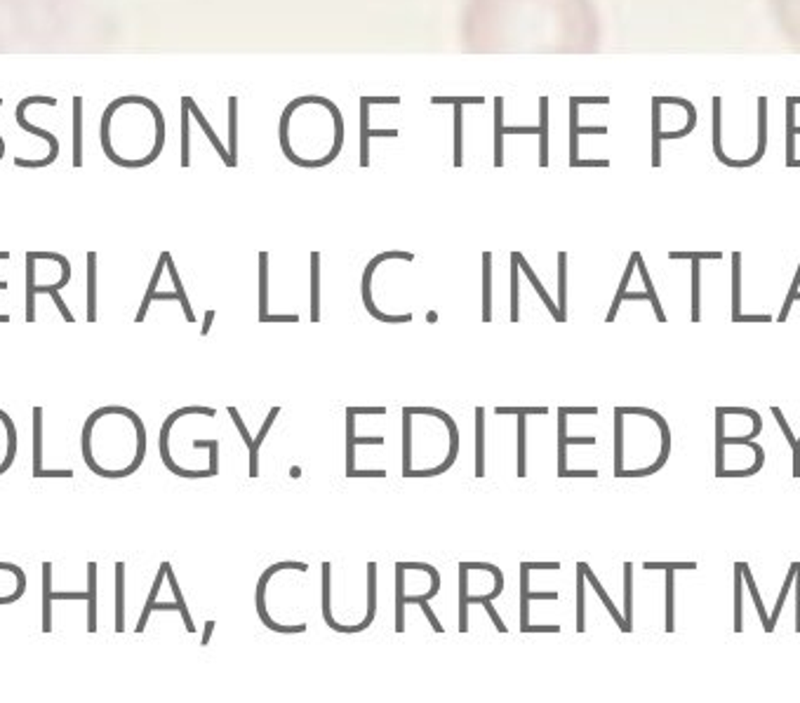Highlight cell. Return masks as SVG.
I'll use <instances>...</instances> for the list:
<instances>
[{
    "label": "cell",
    "instance_id": "6da1fadb",
    "mask_svg": "<svg viewBox=\"0 0 800 703\" xmlns=\"http://www.w3.org/2000/svg\"><path fill=\"white\" fill-rule=\"evenodd\" d=\"M108 431H111V449L101 456V461L97 463V468L92 473H97L99 478H108V480L128 478L134 471H139V466L144 463V456H146L144 421H141L137 412H132L128 407H121V405L99 407L97 412H92L87 416V421L83 426L81 449L99 445L101 438H108Z\"/></svg>",
    "mask_w": 800,
    "mask_h": 703
},
{
    "label": "cell",
    "instance_id": "7a4b0ae2",
    "mask_svg": "<svg viewBox=\"0 0 800 703\" xmlns=\"http://www.w3.org/2000/svg\"><path fill=\"white\" fill-rule=\"evenodd\" d=\"M188 414H203V416H215L217 412L212 407H203V405H191V407H181L177 412H172L168 419H165L163 429H161V456H163V463L165 468L172 471L177 478H186V480H201V478H215L212 476V471H186V468H179L177 463H174L172 454H170V433L174 429V424L179 421V419H184Z\"/></svg>",
    "mask_w": 800,
    "mask_h": 703
},
{
    "label": "cell",
    "instance_id": "3957f363",
    "mask_svg": "<svg viewBox=\"0 0 800 703\" xmlns=\"http://www.w3.org/2000/svg\"><path fill=\"white\" fill-rule=\"evenodd\" d=\"M574 445H584V447H593L596 445V438L593 436H582V438H572L567 433V414L565 409H558V478L565 476L567 471V449Z\"/></svg>",
    "mask_w": 800,
    "mask_h": 703
},
{
    "label": "cell",
    "instance_id": "277c9868",
    "mask_svg": "<svg viewBox=\"0 0 800 703\" xmlns=\"http://www.w3.org/2000/svg\"><path fill=\"white\" fill-rule=\"evenodd\" d=\"M723 255L720 252H671L669 259H690L692 262V320L697 322L702 318L699 315V282H702V273H699V262L702 259H720Z\"/></svg>",
    "mask_w": 800,
    "mask_h": 703
},
{
    "label": "cell",
    "instance_id": "5b68a950",
    "mask_svg": "<svg viewBox=\"0 0 800 703\" xmlns=\"http://www.w3.org/2000/svg\"><path fill=\"white\" fill-rule=\"evenodd\" d=\"M384 436H372V438H355V414L346 409V473L355 471V456H353V447L355 445H375V447H384Z\"/></svg>",
    "mask_w": 800,
    "mask_h": 703
},
{
    "label": "cell",
    "instance_id": "8992f818",
    "mask_svg": "<svg viewBox=\"0 0 800 703\" xmlns=\"http://www.w3.org/2000/svg\"><path fill=\"white\" fill-rule=\"evenodd\" d=\"M577 565H579V567H582V570H584V576H586V581H589V583H591V588H593V590H596V595L600 597V602H603V605H605V610H607V614H609V616H612V619L617 621V628H619V630H622V633H631V628L627 626V621H624V614H622V612H619V610H617V607H614V602H612V597H609V595H607V590L603 588V583H600V581H598V576H596V574H593V570H591V567H589V565H586V563H577Z\"/></svg>",
    "mask_w": 800,
    "mask_h": 703
},
{
    "label": "cell",
    "instance_id": "52a82bcc",
    "mask_svg": "<svg viewBox=\"0 0 800 703\" xmlns=\"http://www.w3.org/2000/svg\"><path fill=\"white\" fill-rule=\"evenodd\" d=\"M278 414H280V407H271V412H268V416L264 419V424H261L257 438H252V447L248 449V452H250V478H257L259 476V447L264 445L268 431H271V426H273L275 419H278Z\"/></svg>",
    "mask_w": 800,
    "mask_h": 703
},
{
    "label": "cell",
    "instance_id": "ba28073f",
    "mask_svg": "<svg viewBox=\"0 0 800 703\" xmlns=\"http://www.w3.org/2000/svg\"><path fill=\"white\" fill-rule=\"evenodd\" d=\"M739 567H741L744 583H746V588H749V595H751V600H754L756 612L760 616V623H763V630H765V633H774L772 626H770V614H767L765 605H763V597H760V593H758V586H756V581H754V574H751L749 563H739Z\"/></svg>",
    "mask_w": 800,
    "mask_h": 703
},
{
    "label": "cell",
    "instance_id": "9c48e42d",
    "mask_svg": "<svg viewBox=\"0 0 800 703\" xmlns=\"http://www.w3.org/2000/svg\"><path fill=\"white\" fill-rule=\"evenodd\" d=\"M87 633H97V563L87 565Z\"/></svg>",
    "mask_w": 800,
    "mask_h": 703
},
{
    "label": "cell",
    "instance_id": "30bf717a",
    "mask_svg": "<svg viewBox=\"0 0 800 703\" xmlns=\"http://www.w3.org/2000/svg\"><path fill=\"white\" fill-rule=\"evenodd\" d=\"M407 595L405 590V567L402 563H395V633H405V610H402V597Z\"/></svg>",
    "mask_w": 800,
    "mask_h": 703
},
{
    "label": "cell",
    "instance_id": "8fae6325",
    "mask_svg": "<svg viewBox=\"0 0 800 703\" xmlns=\"http://www.w3.org/2000/svg\"><path fill=\"white\" fill-rule=\"evenodd\" d=\"M87 320H97V255H87Z\"/></svg>",
    "mask_w": 800,
    "mask_h": 703
},
{
    "label": "cell",
    "instance_id": "7c38bea8",
    "mask_svg": "<svg viewBox=\"0 0 800 703\" xmlns=\"http://www.w3.org/2000/svg\"><path fill=\"white\" fill-rule=\"evenodd\" d=\"M482 320H492V255H482Z\"/></svg>",
    "mask_w": 800,
    "mask_h": 703
},
{
    "label": "cell",
    "instance_id": "4fadbf2b",
    "mask_svg": "<svg viewBox=\"0 0 800 703\" xmlns=\"http://www.w3.org/2000/svg\"><path fill=\"white\" fill-rule=\"evenodd\" d=\"M116 633H125V563H116Z\"/></svg>",
    "mask_w": 800,
    "mask_h": 703
},
{
    "label": "cell",
    "instance_id": "5bb4252c",
    "mask_svg": "<svg viewBox=\"0 0 800 703\" xmlns=\"http://www.w3.org/2000/svg\"><path fill=\"white\" fill-rule=\"evenodd\" d=\"M43 633H52V563H43Z\"/></svg>",
    "mask_w": 800,
    "mask_h": 703
},
{
    "label": "cell",
    "instance_id": "9a60e30c",
    "mask_svg": "<svg viewBox=\"0 0 800 703\" xmlns=\"http://www.w3.org/2000/svg\"><path fill=\"white\" fill-rule=\"evenodd\" d=\"M485 476V407H476V478Z\"/></svg>",
    "mask_w": 800,
    "mask_h": 703
},
{
    "label": "cell",
    "instance_id": "2e32d148",
    "mask_svg": "<svg viewBox=\"0 0 800 703\" xmlns=\"http://www.w3.org/2000/svg\"><path fill=\"white\" fill-rule=\"evenodd\" d=\"M311 320H320V255H311Z\"/></svg>",
    "mask_w": 800,
    "mask_h": 703
},
{
    "label": "cell",
    "instance_id": "e0dca14e",
    "mask_svg": "<svg viewBox=\"0 0 800 703\" xmlns=\"http://www.w3.org/2000/svg\"><path fill=\"white\" fill-rule=\"evenodd\" d=\"M43 471V407H34V478Z\"/></svg>",
    "mask_w": 800,
    "mask_h": 703
},
{
    "label": "cell",
    "instance_id": "ac0fdd59",
    "mask_svg": "<svg viewBox=\"0 0 800 703\" xmlns=\"http://www.w3.org/2000/svg\"><path fill=\"white\" fill-rule=\"evenodd\" d=\"M268 318V257L266 252L259 255V320Z\"/></svg>",
    "mask_w": 800,
    "mask_h": 703
},
{
    "label": "cell",
    "instance_id": "d6986e66",
    "mask_svg": "<svg viewBox=\"0 0 800 703\" xmlns=\"http://www.w3.org/2000/svg\"><path fill=\"white\" fill-rule=\"evenodd\" d=\"M516 255H518V252H516ZM518 264H520V268H522V273L527 275L530 285H532V287L537 289V294L542 297V302H544L546 306H549V311H551V315H553V320H558V322H560V311H558V306L553 304V299L549 297V292L544 289V285H542V282H540V278H537L532 268L527 266V262H525V259H522V255H518Z\"/></svg>",
    "mask_w": 800,
    "mask_h": 703
},
{
    "label": "cell",
    "instance_id": "ffe728a7",
    "mask_svg": "<svg viewBox=\"0 0 800 703\" xmlns=\"http://www.w3.org/2000/svg\"><path fill=\"white\" fill-rule=\"evenodd\" d=\"M34 264H36V252L26 255V320H36V278H34Z\"/></svg>",
    "mask_w": 800,
    "mask_h": 703
},
{
    "label": "cell",
    "instance_id": "44dd1931",
    "mask_svg": "<svg viewBox=\"0 0 800 703\" xmlns=\"http://www.w3.org/2000/svg\"><path fill=\"white\" fill-rule=\"evenodd\" d=\"M558 311L560 322L567 320V255H558Z\"/></svg>",
    "mask_w": 800,
    "mask_h": 703
},
{
    "label": "cell",
    "instance_id": "7402d4cb",
    "mask_svg": "<svg viewBox=\"0 0 800 703\" xmlns=\"http://www.w3.org/2000/svg\"><path fill=\"white\" fill-rule=\"evenodd\" d=\"M734 633L744 630V576L739 563L734 565Z\"/></svg>",
    "mask_w": 800,
    "mask_h": 703
},
{
    "label": "cell",
    "instance_id": "603a6c76",
    "mask_svg": "<svg viewBox=\"0 0 800 703\" xmlns=\"http://www.w3.org/2000/svg\"><path fill=\"white\" fill-rule=\"evenodd\" d=\"M168 583H170V588H172V595H174V602L179 605V614H181V619H184V626H186V633H196V626H193V619H191V614H188V607H186V600H184V595H181V588H179V583H177V579H174V572H172V565L168 563Z\"/></svg>",
    "mask_w": 800,
    "mask_h": 703
},
{
    "label": "cell",
    "instance_id": "cb8c5ba5",
    "mask_svg": "<svg viewBox=\"0 0 800 703\" xmlns=\"http://www.w3.org/2000/svg\"><path fill=\"white\" fill-rule=\"evenodd\" d=\"M798 565H800V563H794V565L789 567V572H786V581H784V586H781V590H779L777 602H774V610H772V614H770V626H772V630H777V621H779V616H781L784 602H786V597H789V593H791V586H794V581H796V570H798Z\"/></svg>",
    "mask_w": 800,
    "mask_h": 703
},
{
    "label": "cell",
    "instance_id": "d4e9b609",
    "mask_svg": "<svg viewBox=\"0 0 800 703\" xmlns=\"http://www.w3.org/2000/svg\"><path fill=\"white\" fill-rule=\"evenodd\" d=\"M518 478L527 476V416L518 414Z\"/></svg>",
    "mask_w": 800,
    "mask_h": 703
},
{
    "label": "cell",
    "instance_id": "484cf974",
    "mask_svg": "<svg viewBox=\"0 0 800 703\" xmlns=\"http://www.w3.org/2000/svg\"><path fill=\"white\" fill-rule=\"evenodd\" d=\"M636 266H638V271H640V278H643V282H645V292H647V297H649V304H652V308H654L657 320H659V322H667V315H664V311H662V304H659V299H657V292H654V285H652V278H649V273H647V268H645V264H643V257H640V252H636Z\"/></svg>",
    "mask_w": 800,
    "mask_h": 703
},
{
    "label": "cell",
    "instance_id": "4316f807",
    "mask_svg": "<svg viewBox=\"0 0 800 703\" xmlns=\"http://www.w3.org/2000/svg\"><path fill=\"white\" fill-rule=\"evenodd\" d=\"M586 630V576L577 565V633Z\"/></svg>",
    "mask_w": 800,
    "mask_h": 703
},
{
    "label": "cell",
    "instance_id": "83f0119b",
    "mask_svg": "<svg viewBox=\"0 0 800 703\" xmlns=\"http://www.w3.org/2000/svg\"><path fill=\"white\" fill-rule=\"evenodd\" d=\"M624 621L633 630V565L624 563Z\"/></svg>",
    "mask_w": 800,
    "mask_h": 703
},
{
    "label": "cell",
    "instance_id": "f1b7e54d",
    "mask_svg": "<svg viewBox=\"0 0 800 703\" xmlns=\"http://www.w3.org/2000/svg\"><path fill=\"white\" fill-rule=\"evenodd\" d=\"M741 255H732V320L739 318L741 311Z\"/></svg>",
    "mask_w": 800,
    "mask_h": 703
},
{
    "label": "cell",
    "instance_id": "f546056e",
    "mask_svg": "<svg viewBox=\"0 0 800 703\" xmlns=\"http://www.w3.org/2000/svg\"><path fill=\"white\" fill-rule=\"evenodd\" d=\"M676 572H667V626L664 630L673 633L676 630Z\"/></svg>",
    "mask_w": 800,
    "mask_h": 703
},
{
    "label": "cell",
    "instance_id": "4dcf8cb0",
    "mask_svg": "<svg viewBox=\"0 0 800 703\" xmlns=\"http://www.w3.org/2000/svg\"><path fill=\"white\" fill-rule=\"evenodd\" d=\"M165 266L170 268V278H172V282H174V292H177V297H179V304H181V308H184V315H186V320H188V322H193V320H196V315H193V311H191V304H188V299H186V294H184V287H181L179 273H177V268H174V264H172V257H170V252H165Z\"/></svg>",
    "mask_w": 800,
    "mask_h": 703
},
{
    "label": "cell",
    "instance_id": "1f68e13d",
    "mask_svg": "<svg viewBox=\"0 0 800 703\" xmlns=\"http://www.w3.org/2000/svg\"><path fill=\"white\" fill-rule=\"evenodd\" d=\"M633 268H636V252L631 255V262L627 266V273H624V278L619 282V289H617V297H614V302H612V308H609V313H607V318H605L607 322H612L617 318V311H619V306L624 302V294H627V287H629V280H631V275H633Z\"/></svg>",
    "mask_w": 800,
    "mask_h": 703
},
{
    "label": "cell",
    "instance_id": "d6a6232c",
    "mask_svg": "<svg viewBox=\"0 0 800 703\" xmlns=\"http://www.w3.org/2000/svg\"><path fill=\"white\" fill-rule=\"evenodd\" d=\"M163 266H165V252L161 255V262H158V266H156V273H153V278H151V282H148V289H146V297H144V302H141V308H139V313H137V322H141L146 318V311H148V306H151V302H153V294H156V287H158V280H161V273H163Z\"/></svg>",
    "mask_w": 800,
    "mask_h": 703
},
{
    "label": "cell",
    "instance_id": "836d02e7",
    "mask_svg": "<svg viewBox=\"0 0 800 703\" xmlns=\"http://www.w3.org/2000/svg\"><path fill=\"white\" fill-rule=\"evenodd\" d=\"M518 257L516 252L511 255V320L518 322L520 320V311H518Z\"/></svg>",
    "mask_w": 800,
    "mask_h": 703
},
{
    "label": "cell",
    "instance_id": "e575fe53",
    "mask_svg": "<svg viewBox=\"0 0 800 703\" xmlns=\"http://www.w3.org/2000/svg\"><path fill=\"white\" fill-rule=\"evenodd\" d=\"M645 572H694L697 563H643Z\"/></svg>",
    "mask_w": 800,
    "mask_h": 703
},
{
    "label": "cell",
    "instance_id": "d590c367",
    "mask_svg": "<svg viewBox=\"0 0 800 703\" xmlns=\"http://www.w3.org/2000/svg\"><path fill=\"white\" fill-rule=\"evenodd\" d=\"M210 449V471L212 476L219 473V440H193V449Z\"/></svg>",
    "mask_w": 800,
    "mask_h": 703
},
{
    "label": "cell",
    "instance_id": "8d00e7d4",
    "mask_svg": "<svg viewBox=\"0 0 800 703\" xmlns=\"http://www.w3.org/2000/svg\"><path fill=\"white\" fill-rule=\"evenodd\" d=\"M800 292V264H798V271H796V278H794V282H791V289H789V294H786V299H784V306H781V313H779V322H784L789 318V313H791V306H794V302H796V294Z\"/></svg>",
    "mask_w": 800,
    "mask_h": 703
},
{
    "label": "cell",
    "instance_id": "74e56055",
    "mask_svg": "<svg viewBox=\"0 0 800 703\" xmlns=\"http://www.w3.org/2000/svg\"><path fill=\"white\" fill-rule=\"evenodd\" d=\"M497 414L502 416H518V414H525V416H544L549 412V407H495Z\"/></svg>",
    "mask_w": 800,
    "mask_h": 703
},
{
    "label": "cell",
    "instance_id": "f35d334b",
    "mask_svg": "<svg viewBox=\"0 0 800 703\" xmlns=\"http://www.w3.org/2000/svg\"><path fill=\"white\" fill-rule=\"evenodd\" d=\"M38 292H47V294H52L54 304H57L59 313H61V318H64L66 322H74V320H76L74 315H71V311H69V308H66V304L61 302V297H59V292H57V289H52L50 285H47V287H36V294H38Z\"/></svg>",
    "mask_w": 800,
    "mask_h": 703
},
{
    "label": "cell",
    "instance_id": "ab89813d",
    "mask_svg": "<svg viewBox=\"0 0 800 703\" xmlns=\"http://www.w3.org/2000/svg\"><path fill=\"white\" fill-rule=\"evenodd\" d=\"M520 570L527 572H558L560 563H520Z\"/></svg>",
    "mask_w": 800,
    "mask_h": 703
},
{
    "label": "cell",
    "instance_id": "60d3db41",
    "mask_svg": "<svg viewBox=\"0 0 800 703\" xmlns=\"http://www.w3.org/2000/svg\"><path fill=\"white\" fill-rule=\"evenodd\" d=\"M348 412H353L355 416H370V414H386V407H346Z\"/></svg>",
    "mask_w": 800,
    "mask_h": 703
},
{
    "label": "cell",
    "instance_id": "b9f144b4",
    "mask_svg": "<svg viewBox=\"0 0 800 703\" xmlns=\"http://www.w3.org/2000/svg\"><path fill=\"white\" fill-rule=\"evenodd\" d=\"M796 633H800V565L796 570Z\"/></svg>",
    "mask_w": 800,
    "mask_h": 703
},
{
    "label": "cell",
    "instance_id": "7bdbcfd3",
    "mask_svg": "<svg viewBox=\"0 0 800 703\" xmlns=\"http://www.w3.org/2000/svg\"><path fill=\"white\" fill-rule=\"evenodd\" d=\"M348 478H386V471H351Z\"/></svg>",
    "mask_w": 800,
    "mask_h": 703
},
{
    "label": "cell",
    "instance_id": "ee69618b",
    "mask_svg": "<svg viewBox=\"0 0 800 703\" xmlns=\"http://www.w3.org/2000/svg\"><path fill=\"white\" fill-rule=\"evenodd\" d=\"M525 633H560V626H556V623H553V626H532V623H530L525 628Z\"/></svg>",
    "mask_w": 800,
    "mask_h": 703
},
{
    "label": "cell",
    "instance_id": "f6af8a7d",
    "mask_svg": "<svg viewBox=\"0 0 800 703\" xmlns=\"http://www.w3.org/2000/svg\"><path fill=\"white\" fill-rule=\"evenodd\" d=\"M565 409V414H598V407H562Z\"/></svg>",
    "mask_w": 800,
    "mask_h": 703
},
{
    "label": "cell",
    "instance_id": "bcb514c9",
    "mask_svg": "<svg viewBox=\"0 0 800 703\" xmlns=\"http://www.w3.org/2000/svg\"><path fill=\"white\" fill-rule=\"evenodd\" d=\"M38 478H74V471H41Z\"/></svg>",
    "mask_w": 800,
    "mask_h": 703
},
{
    "label": "cell",
    "instance_id": "7dc6e473",
    "mask_svg": "<svg viewBox=\"0 0 800 703\" xmlns=\"http://www.w3.org/2000/svg\"><path fill=\"white\" fill-rule=\"evenodd\" d=\"M212 320H215V308H210V311L205 313V320H203V327H201V334H203V337H208V334H210Z\"/></svg>",
    "mask_w": 800,
    "mask_h": 703
},
{
    "label": "cell",
    "instance_id": "c3c4849f",
    "mask_svg": "<svg viewBox=\"0 0 800 703\" xmlns=\"http://www.w3.org/2000/svg\"><path fill=\"white\" fill-rule=\"evenodd\" d=\"M770 315H739L734 322H770Z\"/></svg>",
    "mask_w": 800,
    "mask_h": 703
},
{
    "label": "cell",
    "instance_id": "681fc988",
    "mask_svg": "<svg viewBox=\"0 0 800 703\" xmlns=\"http://www.w3.org/2000/svg\"><path fill=\"white\" fill-rule=\"evenodd\" d=\"M794 478H800V438L794 445Z\"/></svg>",
    "mask_w": 800,
    "mask_h": 703
},
{
    "label": "cell",
    "instance_id": "f907efd6",
    "mask_svg": "<svg viewBox=\"0 0 800 703\" xmlns=\"http://www.w3.org/2000/svg\"><path fill=\"white\" fill-rule=\"evenodd\" d=\"M212 630H215V621H208V623H205V633H203V645H208V642H210Z\"/></svg>",
    "mask_w": 800,
    "mask_h": 703
},
{
    "label": "cell",
    "instance_id": "816d5d0a",
    "mask_svg": "<svg viewBox=\"0 0 800 703\" xmlns=\"http://www.w3.org/2000/svg\"><path fill=\"white\" fill-rule=\"evenodd\" d=\"M0 322H10V315H0Z\"/></svg>",
    "mask_w": 800,
    "mask_h": 703
}]
</instances>
